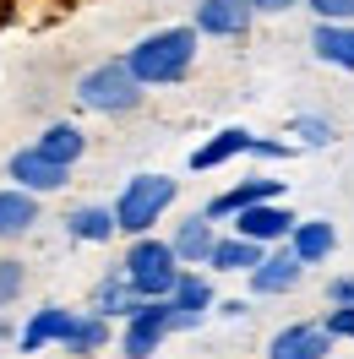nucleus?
Here are the masks:
<instances>
[{
  "label": "nucleus",
  "mask_w": 354,
  "mask_h": 359,
  "mask_svg": "<svg viewBox=\"0 0 354 359\" xmlns=\"http://www.w3.org/2000/svg\"><path fill=\"white\" fill-rule=\"evenodd\" d=\"M332 348V332L322 321H300V327H284V332H273L267 343V359H327Z\"/></svg>",
  "instance_id": "7"
},
{
  "label": "nucleus",
  "mask_w": 354,
  "mask_h": 359,
  "mask_svg": "<svg viewBox=\"0 0 354 359\" xmlns=\"http://www.w3.org/2000/svg\"><path fill=\"white\" fill-rule=\"evenodd\" d=\"M175 332H185V327H197L202 316H207V305H213V289H207V278H197V272H180L175 283Z\"/></svg>",
  "instance_id": "14"
},
{
  "label": "nucleus",
  "mask_w": 354,
  "mask_h": 359,
  "mask_svg": "<svg viewBox=\"0 0 354 359\" xmlns=\"http://www.w3.org/2000/svg\"><path fill=\"white\" fill-rule=\"evenodd\" d=\"M213 245H218V234H213V218L202 212V218H185L175 234V256L185 262V267H197V262H207L213 256Z\"/></svg>",
  "instance_id": "19"
},
{
  "label": "nucleus",
  "mask_w": 354,
  "mask_h": 359,
  "mask_svg": "<svg viewBox=\"0 0 354 359\" xmlns=\"http://www.w3.org/2000/svg\"><path fill=\"white\" fill-rule=\"evenodd\" d=\"M191 60H197V27H158V33H148V39H136L126 49V66L136 71L142 88L180 82L191 71Z\"/></svg>",
  "instance_id": "1"
},
{
  "label": "nucleus",
  "mask_w": 354,
  "mask_h": 359,
  "mask_svg": "<svg viewBox=\"0 0 354 359\" xmlns=\"http://www.w3.org/2000/svg\"><path fill=\"white\" fill-rule=\"evenodd\" d=\"M256 147V136L240 131V126H229V131H218L213 142H202L197 153H191V169H218V163H229V158H240Z\"/></svg>",
  "instance_id": "17"
},
{
  "label": "nucleus",
  "mask_w": 354,
  "mask_h": 359,
  "mask_svg": "<svg viewBox=\"0 0 354 359\" xmlns=\"http://www.w3.org/2000/svg\"><path fill=\"white\" fill-rule=\"evenodd\" d=\"M77 98L88 104V109H104V114H126L142 104V82H136V71L126 66V55L120 60H104V66H93L82 82H77Z\"/></svg>",
  "instance_id": "4"
},
{
  "label": "nucleus",
  "mask_w": 354,
  "mask_h": 359,
  "mask_svg": "<svg viewBox=\"0 0 354 359\" xmlns=\"http://www.w3.org/2000/svg\"><path fill=\"white\" fill-rule=\"evenodd\" d=\"M322 327H327L332 337H354V305H332V311L322 316Z\"/></svg>",
  "instance_id": "25"
},
{
  "label": "nucleus",
  "mask_w": 354,
  "mask_h": 359,
  "mask_svg": "<svg viewBox=\"0 0 354 359\" xmlns=\"http://www.w3.org/2000/svg\"><path fill=\"white\" fill-rule=\"evenodd\" d=\"M256 6L251 0H197V33L207 39H245Z\"/></svg>",
  "instance_id": "6"
},
{
  "label": "nucleus",
  "mask_w": 354,
  "mask_h": 359,
  "mask_svg": "<svg viewBox=\"0 0 354 359\" xmlns=\"http://www.w3.org/2000/svg\"><path fill=\"white\" fill-rule=\"evenodd\" d=\"M71 311H60V305H44V311H33V321L22 327V354H33V348H44V343H60V332H66Z\"/></svg>",
  "instance_id": "22"
},
{
  "label": "nucleus",
  "mask_w": 354,
  "mask_h": 359,
  "mask_svg": "<svg viewBox=\"0 0 354 359\" xmlns=\"http://www.w3.org/2000/svg\"><path fill=\"white\" fill-rule=\"evenodd\" d=\"M169 332H175V299H136V311L126 316V332H120V354L153 359Z\"/></svg>",
  "instance_id": "5"
},
{
  "label": "nucleus",
  "mask_w": 354,
  "mask_h": 359,
  "mask_svg": "<svg viewBox=\"0 0 354 359\" xmlns=\"http://www.w3.org/2000/svg\"><path fill=\"white\" fill-rule=\"evenodd\" d=\"M33 147H39L44 158H55V163H66V169H71V163L82 158V147H88V142H82V131H77L71 120H55V126H49V131L39 136Z\"/></svg>",
  "instance_id": "21"
},
{
  "label": "nucleus",
  "mask_w": 354,
  "mask_h": 359,
  "mask_svg": "<svg viewBox=\"0 0 354 359\" xmlns=\"http://www.w3.org/2000/svg\"><path fill=\"white\" fill-rule=\"evenodd\" d=\"M175 196H180V180H169V175H136V180H126V191L114 196L120 234H131V240L153 234V224L169 212V202H175Z\"/></svg>",
  "instance_id": "2"
},
{
  "label": "nucleus",
  "mask_w": 354,
  "mask_h": 359,
  "mask_svg": "<svg viewBox=\"0 0 354 359\" xmlns=\"http://www.w3.org/2000/svg\"><path fill=\"white\" fill-rule=\"evenodd\" d=\"M267 256L256 240H245V234H229V240H218L213 245V256H207V267L213 272H256Z\"/></svg>",
  "instance_id": "18"
},
{
  "label": "nucleus",
  "mask_w": 354,
  "mask_h": 359,
  "mask_svg": "<svg viewBox=\"0 0 354 359\" xmlns=\"http://www.w3.org/2000/svg\"><path fill=\"white\" fill-rule=\"evenodd\" d=\"M180 256H175V240H153L142 234L131 250H126V278H131V294L136 299H169L180 283Z\"/></svg>",
  "instance_id": "3"
},
{
  "label": "nucleus",
  "mask_w": 354,
  "mask_h": 359,
  "mask_svg": "<svg viewBox=\"0 0 354 359\" xmlns=\"http://www.w3.org/2000/svg\"><path fill=\"white\" fill-rule=\"evenodd\" d=\"M327 299H332V305H354V278H332Z\"/></svg>",
  "instance_id": "27"
},
{
  "label": "nucleus",
  "mask_w": 354,
  "mask_h": 359,
  "mask_svg": "<svg viewBox=\"0 0 354 359\" xmlns=\"http://www.w3.org/2000/svg\"><path fill=\"white\" fill-rule=\"evenodd\" d=\"M66 234L82 245H110V234H120V218H114V207H77L66 212Z\"/></svg>",
  "instance_id": "15"
},
{
  "label": "nucleus",
  "mask_w": 354,
  "mask_h": 359,
  "mask_svg": "<svg viewBox=\"0 0 354 359\" xmlns=\"http://www.w3.org/2000/svg\"><path fill=\"white\" fill-rule=\"evenodd\" d=\"M289 245H294V256H300L306 267H316V262H327V256H332L338 234H332L327 218H300V224H294V234H289Z\"/></svg>",
  "instance_id": "16"
},
{
  "label": "nucleus",
  "mask_w": 354,
  "mask_h": 359,
  "mask_svg": "<svg viewBox=\"0 0 354 359\" xmlns=\"http://www.w3.org/2000/svg\"><path fill=\"white\" fill-rule=\"evenodd\" d=\"M294 131H306V142H316V147H322V142H332V126H327V120H310V114H300V120H294Z\"/></svg>",
  "instance_id": "26"
},
{
  "label": "nucleus",
  "mask_w": 354,
  "mask_h": 359,
  "mask_svg": "<svg viewBox=\"0 0 354 359\" xmlns=\"http://www.w3.org/2000/svg\"><path fill=\"white\" fill-rule=\"evenodd\" d=\"M22 283H27V272H22V262H0V311L22 294Z\"/></svg>",
  "instance_id": "23"
},
{
  "label": "nucleus",
  "mask_w": 354,
  "mask_h": 359,
  "mask_svg": "<svg viewBox=\"0 0 354 359\" xmlns=\"http://www.w3.org/2000/svg\"><path fill=\"white\" fill-rule=\"evenodd\" d=\"M39 224V196L22 191V185H11V191H0V240L6 234H22V229Z\"/></svg>",
  "instance_id": "20"
},
{
  "label": "nucleus",
  "mask_w": 354,
  "mask_h": 359,
  "mask_svg": "<svg viewBox=\"0 0 354 359\" xmlns=\"http://www.w3.org/2000/svg\"><path fill=\"white\" fill-rule=\"evenodd\" d=\"M300 278H306V262L294 256V245H278L262 267L251 272V294H289Z\"/></svg>",
  "instance_id": "11"
},
{
  "label": "nucleus",
  "mask_w": 354,
  "mask_h": 359,
  "mask_svg": "<svg viewBox=\"0 0 354 359\" xmlns=\"http://www.w3.org/2000/svg\"><path fill=\"white\" fill-rule=\"evenodd\" d=\"M294 212L278 202H262V207H245V212H235V234H245V240H256V245H267V240H289L294 234Z\"/></svg>",
  "instance_id": "9"
},
{
  "label": "nucleus",
  "mask_w": 354,
  "mask_h": 359,
  "mask_svg": "<svg viewBox=\"0 0 354 359\" xmlns=\"http://www.w3.org/2000/svg\"><path fill=\"white\" fill-rule=\"evenodd\" d=\"M6 169H11V180H17L22 191H33V196H44V191H60V185H66V175H71L66 163L44 158L39 147H22V153H11V163H6Z\"/></svg>",
  "instance_id": "8"
},
{
  "label": "nucleus",
  "mask_w": 354,
  "mask_h": 359,
  "mask_svg": "<svg viewBox=\"0 0 354 359\" xmlns=\"http://www.w3.org/2000/svg\"><path fill=\"white\" fill-rule=\"evenodd\" d=\"M310 49H316V60H327L338 71H354V22H316Z\"/></svg>",
  "instance_id": "13"
},
{
  "label": "nucleus",
  "mask_w": 354,
  "mask_h": 359,
  "mask_svg": "<svg viewBox=\"0 0 354 359\" xmlns=\"http://www.w3.org/2000/svg\"><path fill=\"white\" fill-rule=\"evenodd\" d=\"M316 22H354V0H306Z\"/></svg>",
  "instance_id": "24"
},
{
  "label": "nucleus",
  "mask_w": 354,
  "mask_h": 359,
  "mask_svg": "<svg viewBox=\"0 0 354 359\" xmlns=\"http://www.w3.org/2000/svg\"><path fill=\"white\" fill-rule=\"evenodd\" d=\"M256 11H267V17H278V11H294V6H306V0H251Z\"/></svg>",
  "instance_id": "28"
},
{
  "label": "nucleus",
  "mask_w": 354,
  "mask_h": 359,
  "mask_svg": "<svg viewBox=\"0 0 354 359\" xmlns=\"http://www.w3.org/2000/svg\"><path fill=\"white\" fill-rule=\"evenodd\" d=\"M110 343V316H98V311H71V321H66V332H60V348L66 354H98Z\"/></svg>",
  "instance_id": "12"
},
{
  "label": "nucleus",
  "mask_w": 354,
  "mask_h": 359,
  "mask_svg": "<svg viewBox=\"0 0 354 359\" xmlns=\"http://www.w3.org/2000/svg\"><path fill=\"white\" fill-rule=\"evenodd\" d=\"M278 196H284V180L251 175V180H240L235 191H223V196H213V202H207V218H235V212H245V207L278 202Z\"/></svg>",
  "instance_id": "10"
}]
</instances>
